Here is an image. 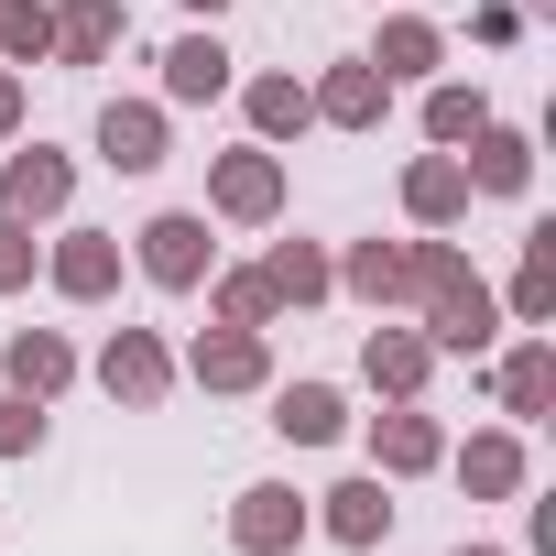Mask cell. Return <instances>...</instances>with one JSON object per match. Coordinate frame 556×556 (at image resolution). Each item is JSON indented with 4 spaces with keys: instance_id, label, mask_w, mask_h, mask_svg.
<instances>
[{
    "instance_id": "obj_17",
    "label": "cell",
    "mask_w": 556,
    "mask_h": 556,
    "mask_svg": "<svg viewBox=\"0 0 556 556\" xmlns=\"http://www.w3.org/2000/svg\"><path fill=\"white\" fill-rule=\"evenodd\" d=\"M262 393H273V426L295 447H339L350 437V393L339 382H262Z\"/></svg>"
},
{
    "instance_id": "obj_16",
    "label": "cell",
    "mask_w": 556,
    "mask_h": 556,
    "mask_svg": "<svg viewBox=\"0 0 556 556\" xmlns=\"http://www.w3.org/2000/svg\"><path fill=\"white\" fill-rule=\"evenodd\" d=\"M339 295H361L371 317L415 306V262H404V240H350V262H339Z\"/></svg>"
},
{
    "instance_id": "obj_8",
    "label": "cell",
    "mask_w": 556,
    "mask_h": 556,
    "mask_svg": "<svg viewBox=\"0 0 556 556\" xmlns=\"http://www.w3.org/2000/svg\"><path fill=\"white\" fill-rule=\"evenodd\" d=\"M186 382H197V393H262V382H273V339H262V328H207V339L186 350Z\"/></svg>"
},
{
    "instance_id": "obj_26",
    "label": "cell",
    "mask_w": 556,
    "mask_h": 556,
    "mask_svg": "<svg viewBox=\"0 0 556 556\" xmlns=\"http://www.w3.org/2000/svg\"><path fill=\"white\" fill-rule=\"evenodd\" d=\"M513 317H523V328H545V317H556V229H545V218L523 229V273H513Z\"/></svg>"
},
{
    "instance_id": "obj_18",
    "label": "cell",
    "mask_w": 556,
    "mask_h": 556,
    "mask_svg": "<svg viewBox=\"0 0 556 556\" xmlns=\"http://www.w3.org/2000/svg\"><path fill=\"white\" fill-rule=\"evenodd\" d=\"M121 34H131L121 0H55V66H110Z\"/></svg>"
},
{
    "instance_id": "obj_3",
    "label": "cell",
    "mask_w": 556,
    "mask_h": 556,
    "mask_svg": "<svg viewBox=\"0 0 556 556\" xmlns=\"http://www.w3.org/2000/svg\"><path fill=\"white\" fill-rule=\"evenodd\" d=\"M207 207H218L229 229H273V218H285V153H273V142L218 153V164H207Z\"/></svg>"
},
{
    "instance_id": "obj_14",
    "label": "cell",
    "mask_w": 556,
    "mask_h": 556,
    "mask_svg": "<svg viewBox=\"0 0 556 556\" xmlns=\"http://www.w3.org/2000/svg\"><path fill=\"white\" fill-rule=\"evenodd\" d=\"M0 382H12L23 404H55V393L77 382V350H66L55 328H12V339H0Z\"/></svg>"
},
{
    "instance_id": "obj_34",
    "label": "cell",
    "mask_w": 556,
    "mask_h": 556,
    "mask_svg": "<svg viewBox=\"0 0 556 556\" xmlns=\"http://www.w3.org/2000/svg\"><path fill=\"white\" fill-rule=\"evenodd\" d=\"M186 12H207V23H218V12H229V0H186Z\"/></svg>"
},
{
    "instance_id": "obj_29",
    "label": "cell",
    "mask_w": 556,
    "mask_h": 556,
    "mask_svg": "<svg viewBox=\"0 0 556 556\" xmlns=\"http://www.w3.org/2000/svg\"><path fill=\"white\" fill-rule=\"evenodd\" d=\"M207 317H218V328H273L262 273H207Z\"/></svg>"
},
{
    "instance_id": "obj_13",
    "label": "cell",
    "mask_w": 556,
    "mask_h": 556,
    "mask_svg": "<svg viewBox=\"0 0 556 556\" xmlns=\"http://www.w3.org/2000/svg\"><path fill=\"white\" fill-rule=\"evenodd\" d=\"M251 273H262V295H273V317H285V306H328V295H339V262H328L317 240H273V251H262Z\"/></svg>"
},
{
    "instance_id": "obj_24",
    "label": "cell",
    "mask_w": 556,
    "mask_h": 556,
    "mask_svg": "<svg viewBox=\"0 0 556 556\" xmlns=\"http://www.w3.org/2000/svg\"><path fill=\"white\" fill-rule=\"evenodd\" d=\"M437 55H447V34H437V23H415V12H393V23H382V45H371L382 88H404V77H437Z\"/></svg>"
},
{
    "instance_id": "obj_19",
    "label": "cell",
    "mask_w": 556,
    "mask_h": 556,
    "mask_svg": "<svg viewBox=\"0 0 556 556\" xmlns=\"http://www.w3.org/2000/svg\"><path fill=\"white\" fill-rule=\"evenodd\" d=\"M164 99H175V110L229 99V45H218V34H175V45H164Z\"/></svg>"
},
{
    "instance_id": "obj_35",
    "label": "cell",
    "mask_w": 556,
    "mask_h": 556,
    "mask_svg": "<svg viewBox=\"0 0 556 556\" xmlns=\"http://www.w3.org/2000/svg\"><path fill=\"white\" fill-rule=\"evenodd\" d=\"M458 556H502V545H458Z\"/></svg>"
},
{
    "instance_id": "obj_33",
    "label": "cell",
    "mask_w": 556,
    "mask_h": 556,
    "mask_svg": "<svg viewBox=\"0 0 556 556\" xmlns=\"http://www.w3.org/2000/svg\"><path fill=\"white\" fill-rule=\"evenodd\" d=\"M23 131V66H0V142Z\"/></svg>"
},
{
    "instance_id": "obj_25",
    "label": "cell",
    "mask_w": 556,
    "mask_h": 556,
    "mask_svg": "<svg viewBox=\"0 0 556 556\" xmlns=\"http://www.w3.org/2000/svg\"><path fill=\"white\" fill-rule=\"evenodd\" d=\"M240 110H251V142H295V131L317 121V110H306V77H251Z\"/></svg>"
},
{
    "instance_id": "obj_22",
    "label": "cell",
    "mask_w": 556,
    "mask_h": 556,
    "mask_svg": "<svg viewBox=\"0 0 556 556\" xmlns=\"http://www.w3.org/2000/svg\"><path fill=\"white\" fill-rule=\"evenodd\" d=\"M491 393H502V415H513V426H534V415L556 404V350H545V339H513V350H502V371H491Z\"/></svg>"
},
{
    "instance_id": "obj_7",
    "label": "cell",
    "mask_w": 556,
    "mask_h": 556,
    "mask_svg": "<svg viewBox=\"0 0 556 556\" xmlns=\"http://www.w3.org/2000/svg\"><path fill=\"white\" fill-rule=\"evenodd\" d=\"M66 197H77V164L55 153V142H23L12 164H0V218H66Z\"/></svg>"
},
{
    "instance_id": "obj_11",
    "label": "cell",
    "mask_w": 556,
    "mask_h": 556,
    "mask_svg": "<svg viewBox=\"0 0 556 556\" xmlns=\"http://www.w3.org/2000/svg\"><path fill=\"white\" fill-rule=\"evenodd\" d=\"M306 110H317L328 131H382L393 88H382V66H371V55H350V66H328V77L306 88Z\"/></svg>"
},
{
    "instance_id": "obj_30",
    "label": "cell",
    "mask_w": 556,
    "mask_h": 556,
    "mask_svg": "<svg viewBox=\"0 0 556 556\" xmlns=\"http://www.w3.org/2000/svg\"><path fill=\"white\" fill-rule=\"evenodd\" d=\"M34 262H45V240H34L23 218H0V295H23V285H34Z\"/></svg>"
},
{
    "instance_id": "obj_20",
    "label": "cell",
    "mask_w": 556,
    "mask_h": 556,
    "mask_svg": "<svg viewBox=\"0 0 556 556\" xmlns=\"http://www.w3.org/2000/svg\"><path fill=\"white\" fill-rule=\"evenodd\" d=\"M404 218H415V229H458V218H469L458 153H415V164H404Z\"/></svg>"
},
{
    "instance_id": "obj_10",
    "label": "cell",
    "mask_w": 556,
    "mask_h": 556,
    "mask_svg": "<svg viewBox=\"0 0 556 556\" xmlns=\"http://www.w3.org/2000/svg\"><path fill=\"white\" fill-rule=\"evenodd\" d=\"M164 153H175L164 99H110V110H99V164H110V175H153Z\"/></svg>"
},
{
    "instance_id": "obj_27",
    "label": "cell",
    "mask_w": 556,
    "mask_h": 556,
    "mask_svg": "<svg viewBox=\"0 0 556 556\" xmlns=\"http://www.w3.org/2000/svg\"><path fill=\"white\" fill-rule=\"evenodd\" d=\"M55 55V12L45 0H0V66H45Z\"/></svg>"
},
{
    "instance_id": "obj_12",
    "label": "cell",
    "mask_w": 556,
    "mask_h": 556,
    "mask_svg": "<svg viewBox=\"0 0 556 556\" xmlns=\"http://www.w3.org/2000/svg\"><path fill=\"white\" fill-rule=\"evenodd\" d=\"M426 371H437L426 328H393V317H382V328L361 339V382H371L382 404H415V393H426Z\"/></svg>"
},
{
    "instance_id": "obj_15",
    "label": "cell",
    "mask_w": 556,
    "mask_h": 556,
    "mask_svg": "<svg viewBox=\"0 0 556 556\" xmlns=\"http://www.w3.org/2000/svg\"><path fill=\"white\" fill-rule=\"evenodd\" d=\"M458 175H469V197H523V186H534V142L502 131V121H480V131L458 142Z\"/></svg>"
},
{
    "instance_id": "obj_9",
    "label": "cell",
    "mask_w": 556,
    "mask_h": 556,
    "mask_svg": "<svg viewBox=\"0 0 556 556\" xmlns=\"http://www.w3.org/2000/svg\"><path fill=\"white\" fill-rule=\"evenodd\" d=\"M371 469H382V480H426V469H447V426H437L426 404H382V415H371Z\"/></svg>"
},
{
    "instance_id": "obj_23",
    "label": "cell",
    "mask_w": 556,
    "mask_h": 556,
    "mask_svg": "<svg viewBox=\"0 0 556 556\" xmlns=\"http://www.w3.org/2000/svg\"><path fill=\"white\" fill-rule=\"evenodd\" d=\"M458 480H469V502H513V491H523V426L469 437V447H458Z\"/></svg>"
},
{
    "instance_id": "obj_6",
    "label": "cell",
    "mask_w": 556,
    "mask_h": 556,
    "mask_svg": "<svg viewBox=\"0 0 556 556\" xmlns=\"http://www.w3.org/2000/svg\"><path fill=\"white\" fill-rule=\"evenodd\" d=\"M45 285H55L66 306H110V295H121V229H66V240L45 251Z\"/></svg>"
},
{
    "instance_id": "obj_5",
    "label": "cell",
    "mask_w": 556,
    "mask_h": 556,
    "mask_svg": "<svg viewBox=\"0 0 556 556\" xmlns=\"http://www.w3.org/2000/svg\"><path fill=\"white\" fill-rule=\"evenodd\" d=\"M99 393L131 404V415H153V404L175 393V350H164L153 328H110V350H99Z\"/></svg>"
},
{
    "instance_id": "obj_2",
    "label": "cell",
    "mask_w": 556,
    "mask_h": 556,
    "mask_svg": "<svg viewBox=\"0 0 556 556\" xmlns=\"http://www.w3.org/2000/svg\"><path fill=\"white\" fill-rule=\"evenodd\" d=\"M131 262H142V285H164V295H197L207 273H218L207 207H164V218H142V229H131Z\"/></svg>"
},
{
    "instance_id": "obj_21",
    "label": "cell",
    "mask_w": 556,
    "mask_h": 556,
    "mask_svg": "<svg viewBox=\"0 0 556 556\" xmlns=\"http://www.w3.org/2000/svg\"><path fill=\"white\" fill-rule=\"evenodd\" d=\"M317 523H328L339 545H382V534H393V491H382V469H361V480L317 491Z\"/></svg>"
},
{
    "instance_id": "obj_31",
    "label": "cell",
    "mask_w": 556,
    "mask_h": 556,
    "mask_svg": "<svg viewBox=\"0 0 556 556\" xmlns=\"http://www.w3.org/2000/svg\"><path fill=\"white\" fill-rule=\"evenodd\" d=\"M34 447H45V404L0 393V458H34Z\"/></svg>"
},
{
    "instance_id": "obj_36",
    "label": "cell",
    "mask_w": 556,
    "mask_h": 556,
    "mask_svg": "<svg viewBox=\"0 0 556 556\" xmlns=\"http://www.w3.org/2000/svg\"><path fill=\"white\" fill-rule=\"evenodd\" d=\"M393 12H404V0H393Z\"/></svg>"
},
{
    "instance_id": "obj_4",
    "label": "cell",
    "mask_w": 556,
    "mask_h": 556,
    "mask_svg": "<svg viewBox=\"0 0 556 556\" xmlns=\"http://www.w3.org/2000/svg\"><path fill=\"white\" fill-rule=\"evenodd\" d=\"M306 534H317V513H306L295 480H251V491L229 502V545H240V556H295Z\"/></svg>"
},
{
    "instance_id": "obj_28",
    "label": "cell",
    "mask_w": 556,
    "mask_h": 556,
    "mask_svg": "<svg viewBox=\"0 0 556 556\" xmlns=\"http://www.w3.org/2000/svg\"><path fill=\"white\" fill-rule=\"evenodd\" d=\"M480 121H491V99H480V88H426V142H437V153H458Z\"/></svg>"
},
{
    "instance_id": "obj_32",
    "label": "cell",
    "mask_w": 556,
    "mask_h": 556,
    "mask_svg": "<svg viewBox=\"0 0 556 556\" xmlns=\"http://www.w3.org/2000/svg\"><path fill=\"white\" fill-rule=\"evenodd\" d=\"M469 34H480V45H513V34H523V0H491V12H480Z\"/></svg>"
},
{
    "instance_id": "obj_1",
    "label": "cell",
    "mask_w": 556,
    "mask_h": 556,
    "mask_svg": "<svg viewBox=\"0 0 556 556\" xmlns=\"http://www.w3.org/2000/svg\"><path fill=\"white\" fill-rule=\"evenodd\" d=\"M404 262H415V306H426V350L437 361H480L491 339H502V295L469 273V251L458 240H404Z\"/></svg>"
}]
</instances>
